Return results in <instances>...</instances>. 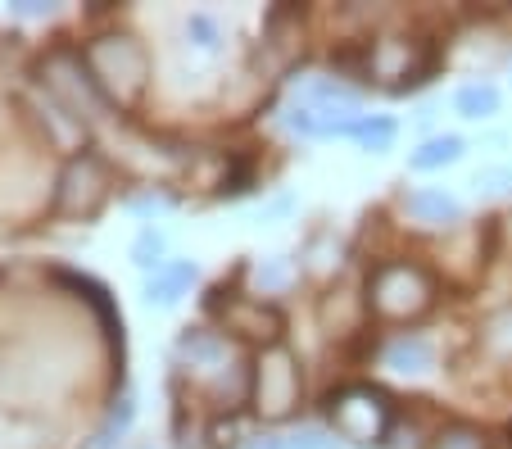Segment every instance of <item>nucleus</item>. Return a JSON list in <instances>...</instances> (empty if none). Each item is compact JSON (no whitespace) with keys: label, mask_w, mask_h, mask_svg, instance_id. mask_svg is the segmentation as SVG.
<instances>
[{"label":"nucleus","mask_w":512,"mask_h":449,"mask_svg":"<svg viewBox=\"0 0 512 449\" xmlns=\"http://www.w3.org/2000/svg\"><path fill=\"white\" fill-rule=\"evenodd\" d=\"M372 69H377L381 78H399V73H408V46L404 41H381V46L372 50Z\"/></svg>","instance_id":"2eb2a0df"},{"label":"nucleus","mask_w":512,"mask_h":449,"mask_svg":"<svg viewBox=\"0 0 512 449\" xmlns=\"http://www.w3.org/2000/svg\"><path fill=\"white\" fill-rule=\"evenodd\" d=\"M435 363V350L422 341V336H399V341L386 345V368L390 372H404V377H417Z\"/></svg>","instance_id":"6e6552de"},{"label":"nucleus","mask_w":512,"mask_h":449,"mask_svg":"<svg viewBox=\"0 0 512 449\" xmlns=\"http://www.w3.org/2000/svg\"><path fill=\"white\" fill-rule=\"evenodd\" d=\"M223 323H227V332L250 336V341H277L281 313L268 309V304H259V300H250V295H236V300H227Z\"/></svg>","instance_id":"0eeeda50"},{"label":"nucleus","mask_w":512,"mask_h":449,"mask_svg":"<svg viewBox=\"0 0 512 449\" xmlns=\"http://www.w3.org/2000/svg\"><path fill=\"white\" fill-rule=\"evenodd\" d=\"M327 418L336 422V431L354 445H372L390 431V400L377 386H345L327 400Z\"/></svg>","instance_id":"7ed1b4c3"},{"label":"nucleus","mask_w":512,"mask_h":449,"mask_svg":"<svg viewBox=\"0 0 512 449\" xmlns=\"http://www.w3.org/2000/svg\"><path fill=\"white\" fill-rule=\"evenodd\" d=\"M195 277V264H164L159 273H150V282H145V300L150 304H177L182 300V291L191 286Z\"/></svg>","instance_id":"1a4fd4ad"},{"label":"nucleus","mask_w":512,"mask_h":449,"mask_svg":"<svg viewBox=\"0 0 512 449\" xmlns=\"http://www.w3.org/2000/svg\"><path fill=\"white\" fill-rule=\"evenodd\" d=\"M300 400V368L286 345H268L254 363V409L263 418H286Z\"/></svg>","instance_id":"20e7f679"},{"label":"nucleus","mask_w":512,"mask_h":449,"mask_svg":"<svg viewBox=\"0 0 512 449\" xmlns=\"http://www.w3.org/2000/svg\"><path fill=\"white\" fill-rule=\"evenodd\" d=\"M254 282H259L263 291H277V286H286V282H290V264H286V259L259 264V268H254Z\"/></svg>","instance_id":"a211bd4d"},{"label":"nucleus","mask_w":512,"mask_h":449,"mask_svg":"<svg viewBox=\"0 0 512 449\" xmlns=\"http://www.w3.org/2000/svg\"><path fill=\"white\" fill-rule=\"evenodd\" d=\"M87 69L96 87L105 91V100H114V105H132L145 91V50L132 37H118V32L96 37L87 46Z\"/></svg>","instance_id":"f257e3e1"},{"label":"nucleus","mask_w":512,"mask_h":449,"mask_svg":"<svg viewBox=\"0 0 512 449\" xmlns=\"http://www.w3.org/2000/svg\"><path fill=\"white\" fill-rule=\"evenodd\" d=\"M431 304V277L413 264H386L372 277V309L386 318H413Z\"/></svg>","instance_id":"39448f33"},{"label":"nucleus","mask_w":512,"mask_h":449,"mask_svg":"<svg viewBox=\"0 0 512 449\" xmlns=\"http://www.w3.org/2000/svg\"><path fill=\"white\" fill-rule=\"evenodd\" d=\"M41 78H46L50 96L59 100V109H64L68 118H96L100 109L109 105L105 91L96 87V78H91V69H87V55L55 50V55L41 64Z\"/></svg>","instance_id":"f03ea898"},{"label":"nucleus","mask_w":512,"mask_h":449,"mask_svg":"<svg viewBox=\"0 0 512 449\" xmlns=\"http://www.w3.org/2000/svg\"><path fill=\"white\" fill-rule=\"evenodd\" d=\"M472 186L481 191L485 200H503V196H512V168H481Z\"/></svg>","instance_id":"f3484780"},{"label":"nucleus","mask_w":512,"mask_h":449,"mask_svg":"<svg viewBox=\"0 0 512 449\" xmlns=\"http://www.w3.org/2000/svg\"><path fill=\"white\" fill-rule=\"evenodd\" d=\"M404 209L426 227H445L458 218V200L445 196V191H413V196L404 200Z\"/></svg>","instance_id":"9d476101"},{"label":"nucleus","mask_w":512,"mask_h":449,"mask_svg":"<svg viewBox=\"0 0 512 449\" xmlns=\"http://www.w3.org/2000/svg\"><path fill=\"white\" fill-rule=\"evenodd\" d=\"M458 114L463 118H490L494 109H499V91L490 87V82H472V87L458 91Z\"/></svg>","instance_id":"ddd939ff"},{"label":"nucleus","mask_w":512,"mask_h":449,"mask_svg":"<svg viewBox=\"0 0 512 449\" xmlns=\"http://www.w3.org/2000/svg\"><path fill=\"white\" fill-rule=\"evenodd\" d=\"M186 37H195V46H204V50L218 46V28H213V19H204V14L186 19Z\"/></svg>","instance_id":"6ab92c4d"},{"label":"nucleus","mask_w":512,"mask_h":449,"mask_svg":"<svg viewBox=\"0 0 512 449\" xmlns=\"http://www.w3.org/2000/svg\"><path fill=\"white\" fill-rule=\"evenodd\" d=\"M132 259H136V268H155L159 273V268H164L159 264V259H164V236H159L155 227H145V232L132 241Z\"/></svg>","instance_id":"dca6fc26"},{"label":"nucleus","mask_w":512,"mask_h":449,"mask_svg":"<svg viewBox=\"0 0 512 449\" xmlns=\"http://www.w3.org/2000/svg\"><path fill=\"white\" fill-rule=\"evenodd\" d=\"M286 449H331V440H322L318 431H304V436H290Z\"/></svg>","instance_id":"4be33fe9"},{"label":"nucleus","mask_w":512,"mask_h":449,"mask_svg":"<svg viewBox=\"0 0 512 449\" xmlns=\"http://www.w3.org/2000/svg\"><path fill=\"white\" fill-rule=\"evenodd\" d=\"M223 341L213 332H186L182 336V359H191L195 368H218L223 363Z\"/></svg>","instance_id":"f8f14e48"},{"label":"nucleus","mask_w":512,"mask_h":449,"mask_svg":"<svg viewBox=\"0 0 512 449\" xmlns=\"http://www.w3.org/2000/svg\"><path fill=\"white\" fill-rule=\"evenodd\" d=\"M127 422H132V400H118V409L109 413V431H105V440L123 436V431H127Z\"/></svg>","instance_id":"aec40b11"},{"label":"nucleus","mask_w":512,"mask_h":449,"mask_svg":"<svg viewBox=\"0 0 512 449\" xmlns=\"http://www.w3.org/2000/svg\"><path fill=\"white\" fill-rule=\"evenodd\" d=\"M458 155H463V141H458V137H431L422 150H413V159H408V164H413L417 173H431V168L454 164Z\"/></svg>","instance_id":"9b49d317"},{"label":"nucleus","mask_w":512,"mask_h":449,"mask_svg":"<svg viewBox=\"0 0 512 449\" xmlns=\"http://www.w3.org/2000/svg\"><path fill=\"white\" fill-rule=\"evenodd\" d=\"M164 205H168L164 196H136V200H132L136 214H155V209H164Z\"/></svg>","instance_id":"5701e85b"},{"label":"nucleus","mask_w":512,"mask_h":449,"mask_svg":"<svg viewBox=\"0 0 512 449\" xmlns=\"http://www.w3.org/2000/svg\"><path fill=\"white\" fill-rule=\"evenodd\" d=\"M445 449H481V440H476V431H449L445 436Z\"/></svg>","instance_id":"412c9836"},{"label":"nucleus","mask_w":512,"mask_h":449,"mask_svg":"<svg viewBox=\"0 0 512 449\" xmlns=\"http://www.w3.org/2000/svg\"><path fill=\"white\" fill-rule=\"evenodd\" d=\"M50 5H41V0H23L19 5V14H28V19H37V14H46Z\"/></svg>","instance_id":"b1692460"},{"label":"nucleus","mask_w":512,"mask_h":449,"mask_svg":"<svg viewBox=\"0 0 512 449\" xmlns=\"http://www.w3.org/2000/svg\"><path fill=\"white\" fill-rule=\"evenodd\" d=\"M109 196V173L100 164V155H73L59 177V191H55V209L59 214H73V218H87L105 205Z\"/></svg>","instance_id":"423d86ee"},{"label":"nucleus","mask_w":512,"mask_h":449,"mask_svg":"<svg viewBox=\"0 0 512 449\" xmlns=\"http://www.w3.org/2000/svg\"><path fill=\"white\" fill-rule=\"evenodd\" d=\"M354 141L363 150H372V155H381V150H390V141H395V123H390V118H358Z\"/></svg>","instance_id":"4468645a"},{"label":"nucleus","mask_w":512,"mask_h":449,"mask_svg":"<svg viewBox=\"0 0 512 449\" xmlns=\"http://www.w3.org/2000/svg\"><path fill=\"white\" fill-rule=\"evenodd\" d=\"M250 449H286V440H277V436H259Z\"/></svg>","instance_id":"393cba45"}]
</instances>
